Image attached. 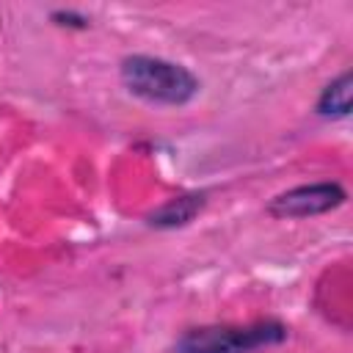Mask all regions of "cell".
Wrapping results in <instances>:
<instances>
[{
	"instance_id": "6da1fadb",
	"label": "cell",
	"mask_w": 353,
	"mask_h": 353,
	"mask_svg": "<svg viewBox=\"0 0 353 353\" xmlns=\"http://www.w3.org/2000/svg\"><path fill=\"white\" fill-rule=\"evenodd\" d=\"M119 80L130 97L157 108H185L201 91V80L185 63L146 52L124 55L119 61Z\"/></svg>"
},
{
	"instance_id": "7a4b0ae2",
	"label": "cell",
	"mask_w": 353,
	"mask_h": 353,
	"mask_svg": "<svg viewBox=\"0 0 353 353\" xmlns=\"http://www.w3.org/2000/svg\"><path fill=\"white\" fill-rule=\"evenodd\" d=\"M290 328L281 320H254V323H204L185 328L174 353H256L284 345Z\"/></svg>"
},
{
	"instance_id": "3957f363",
	"label": "cell",
	"mask_w": 353,
	"mask_h": 353,
	"mask_svg": "<svg viewBox=\"0 0 353 353\" xmlns=\"http://www.w3.org/2000/svg\"><path fill=\"white\" fill-rule=\"evenodd\" d=\"M347 201V190L339 182L323 179V182H306L287 188L276 193L268 204L265 212L276 221H301V218H317L325 215Z\"/></svg>"
},
{
	"instance_id": "277c9868",
	"label": "cell",
	"mask_w": 353,
	"mask_h": 353,
	"mask_svg": "<svg viewBox=\"0 0 353 353\" xmlns=\"http://www.w3.org/2000/svg\"><path fill=\"white\" fill-rule=\"evenodd\" d=\"M207 207V190H190V193H179L165 199L160 207L149 210L143 215V223L149 229L157 232H168V229H182L188 223L196 221V215H201Z\"/></svg>"
},
{
	"instance_id": "5b68a950",
	"label": "cell",
	"mask_w": 353,
	"mask_h": 353,
	"mask_svg": "<svg viewBox=\"0 0 353 353\" xmlns=\"http://www.w3.org/2000/svg\"><path fill=\"white\" fill-rule=\"evenodd\" d=\"M350 108H353V72L345 69L342 74H336L331 83L323 85L314 102V113L320 119H347Z\"/></svg>"
},
{
	"instance_id": "8992f818",
	"label": "cell",
	"mask_w": 353,
	"mask_h": 353,
	"mask_svg": "<svg viewBox=\"0 0 353 353\" xmlns=\"http://www.w3.org/2000/svg\"><path fill=\"white\" fill-rule=\"evenodd\" d=\"M50 22L55 28H63V30H88L91 28V17H85L83 11H74V8L50 11Z\"/></svg>"
}]
</instances>
